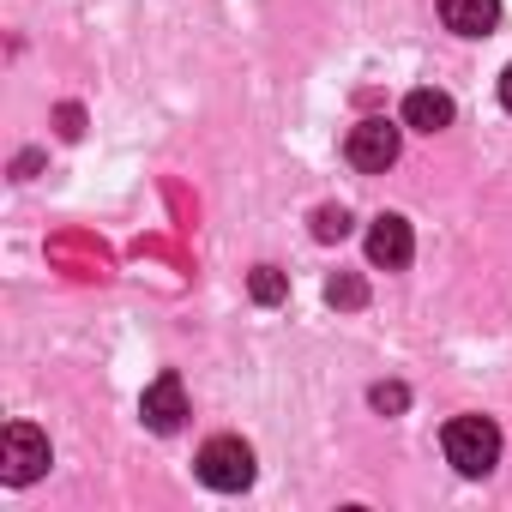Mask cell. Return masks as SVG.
I'll use <instances>...</instances> for the list:
<instances>
[{
  "label": "cell",
  "instance_id": "obj_1",
  "mask_svg": "<svg viewBox=\"0 0 512 512\" xmlns=\"http://www.w3.org/2000/svg\"><path fill=\"white\" fill-rule=\"evenodd\" d=\"M440 446H446V464L458 476H488L500 464V428L488 416H452L446 434H440Z\"/></svg>",
  "mask_w": 512,
  "mask_h": 512
},
{
  "label": "cell",
  "instance_id": "obj_2",
  "mask_svg": "<svg viewBox=\"0 0 512 512\" xmlns=\"http://www.w3.org/2000/svg\"><path fill=\"white\" fill-rule=\"evenodd\" d=\"M199 482L217 488V494H241L253 482V446L235 440V434H217L199 446Z\"/></svg>",
  "mask_w": 512,
  "mask_h": 512
},
{
  "label": "cell",
  "instance_id": "obj_3",
  "mask_svg": "<svg viewBox=\"0 0 512 512\" xmlns=\"http://www.w3.org/2000/svg\"><path fill=\"white\" fill-rule=\"evenodd\" d=\"M398 151H404V127H392L386 115L356 121V127H350V139H344V157H350L362 175H386V169L398 163Z\"/></svg>",
  "mask_w": 512,
  "mask_h": 512
},
{
  "label": "cell",
  "instance_id": "obj_4",
  "mask_svg": "<svg viewBox=\"0 0 512 512\" xmlns=\"http://www.w3.org/2000/svg\"><path fill=\"white\" fill-rule=\"evenodd\" d=\"M43 470H49V434L31 428V422H7V434H0V476L13 488H25Z\"/></svg>",
  "mask_w": 512,
  "mask_h": 512
},
{
  "label": "cell",
  "instance_id": "obj_5",
  "mask_svg": "<svg viewBox=\"0 0 512 512\" xmlns=\"http://www.w3.org/2000/svg\"><path fill=\"white\" fill-rule=\"evenodd\" d=\"M139 416H145V428L175 434V428L187 422V392H181V374H157V380L145 386V398H139Z\"/></svg>",
  "mask_w": 512,
  "mask_h": 512
},
{
  "label": "cell",
  "instance_id": "obj_6",
  "mask_svg": "<svg viewBox=\"0 0 512 512\" xmlns=\"http://www.w3.org/2000/svg\"><path fill=\"white\" fill-rule=\"evenodd\" d=\"M410 253H416V235H410V223H404L398 211H386V217L368 223V260H374V266L398 272V266H410Z\"/></svg>",
  "mask_w": 512,
  "mask_h": 512
},
{
  "label": "cell",
  "instance_id": "obj_7",
  "mask_svg": "<svg viewBox=\"0 0 512 512\" xmlns=\"http://www.w3.org/2000/svg\"><path fill=\"white\" fill-rule=\"evenodd\" d=\"M440 19L458 37H488L500 25V0H440Z\"/></svg>",
  "mask_w": 512,
  "mask_h": 512
},
{
  "label": "cell",
  "instance_id": "obj_8",
  "mask_svg": "<svg viewBox=\"0 0 512 512\" xmlns=\"http://www.w3.org/2000/svg\"><path fill=\"white\" fill-rule=\"evenodd\" d=\"M404 127H416V133H446L452 127V97L446 91H410L404 97Z\"/></svg>",
  "mask_w": 512,
  "mask_h": 512
},
{
  "label": "cell",
  "instance_id": "obj_9",
  "mask_svg": "<svg viewBox=\"0 0 512 512\" xmlns=\"http://www.w3.org/2000/svg\"><path fill=\"white\" fill-rule=\"evenodd\" d=\"M247 296L260 302V308H278V302L290 296V278H284L278 266H253V278H247Z\"/></svg>",
  "mask_w": 512,
  "mask_h": 512
},
{
  "label": "cell",
  "instance_id": "obj_10",
  "mask_svg": "<svg viewBox=\"0 0 512 512\" xmlns=\"http://www.w3.org/2000/svg\"><path fill=\"white\" fill-rule=\"evenodd\" d=\"M350 235V211L344 205H320L314 211V241H344Z\"/></svg>",
  "mask_w": 512,
  "mask_h": 512
},
{
  "label": "cell",
  "instance_id": "obj_11",
  "mask_svg": "<svg viewBox=\"0 0 512 512\" xmlns=\"http://www.w3.org/2000/svg\"><path fill=\"white\" fill-rule=\"evenodd\" d=\"M326 302H332V308H362V302H368V284H362V278H332V284H326Z\"/></svg>",
  "mask_w": 512,
  "mask_h": 512
},
{
  "label": "cell",
  "instance_id": "obj_12",
  "mask_svg": "<svg viewBox=\"0 0 512 512\" xmlns=\"http://www.w3.org/2000/svg\"><path fill=\"white\" fill-rule=\"evenodd\" d=\"M368 398H374V410H380V416H398V410H404V404H410V392H404V386H398V380H386V386H374V392H368Z\"/></svg>",
  "mask_w": 512,
  "mask_h": 512
},
{
  "label": "cell",
  "instance_id": "obj_13",
  "mask_svg": "<svg viewBox=\"0 0 512 512\" xmlns=\"http://www.w3.org/2000/svg\"><path fill=\"white\" fill-rule=\"evenodd\" d=\"M500 103H506V109H512V67H506V73H500Z\"/></svg>",
  "mask_w": 512,
  "mask_h": 512
}]
</instances>
